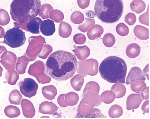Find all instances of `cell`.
Returning <instances> with one entry per match:
<instances>
[{
	"mask_svg": "<svg viewBox=\"0 0 150 119\" xmlns=\"http://www.w3.org/2000/svg\"><path fill=\"white\" fill-rule=\"evenodd\" d=\"M78 61L72 53L59 50L52 53L45 64L48 75L58 81L68 80L77 70Z\"/></svg>",
	"mask_w": 150,
	"mask_h": 119,
	"instance_id": "1",
	"label": "cell"
},
{
	"mask_svg": "<svg viewBox=\"0 0 150 119\" xmlns=\"http://www.w3.org/2000/svg\"><path fill=\"white\" fill-rule=\"evenodd\" d=\"M127 70L125 61L115 56L106 57L99 68V72L103 79L109 83L115 84L125 83Z\"/></svg>",
	"mask_w": 150,
	"mask_h": 119,
	"instance_id": "2",
	"label": "cell"
},
{
	"mask_svg": "<svg viewBox=\"0 0 150 119\" xmlns=\"http://www.w3.org/2000/svg\"><path fill=\"white\" fill-rule=\"evenodd\" d=\"M41 6L40 0H13L10 6V14L14 21L22 24L36 17Z\"/></svg>",
	"mask_w": 150,
	"mask_h": 119,
	"instance_id": "3",
	"label": "cell"
},
{
	"mask_svg": "<svg viewBox=\"0 0 150 119\" xmlns=\"http://www.w3.org/2000/svg\"><path fill=\"white\" fill-rule=\"evenodd\" d=\"M95 14L103 22L112 24L117 22L122 16V0H96L94 6Z\"/></svg>",
	"mask_w": 150,
	"mask_h": 119,
	"instance_id": "4",
	"label": "cell"
},
{
	"mask_svg": "<svg viewBox=\"0 0 150 119\" xmlns=\"http://www.w3.org/2000/svg\"><path fill=\"white\" fill-rule=\"evenodd\" d=\"M3 43L13 48L22 46L26 41L25 33L18 28L14 27L5 33Z\"/></svg>",
	"mask_w": 150,
	"mask_h": 119,
	"instance_id": "5",
	"label": "cell"
},
{
	"mask_svg": "<svg viewBox=\"0 0 150 119\" xmlns=\"http://www.w3.org/2000/svg\"><path fill=\"white\" fill-rule=\"evenodd\" d=\"M20 91L25 97L31 98L36 95L39 86L31 78H25L19 82Z\"/></svg>",
	"mask_w": 150,
	"mask_h": 119,
	"instance_id": "6",
	"label": "cell"
},
{
	"mask_svg": "<svg viewBox=\"0 0 150 119\" xmlns=\"http://www.w3.org/2000/svg\"><path fill=\"white\" fill-rule=\"evenodd\" d=\"M146 80L145 76L140 68L134 67H132L129 72L126 78V84L127 85H129L136 80L145 81Z\"/></svg>",
	"mask_w": 150,
	"mask_h": 119,
	"instance_id": "7",
	"label": "cell"
},
{
	"mask_svg": "<svg viewBox=\"0 0 150 119\" xmlns=\"http://www.w3.org/2000/svg\"><path fill=\"white\" fill-rule=\"evenodd\" d=\"M143 100L141 93H132L129 95L127 99V110H134L138 108Z\"/></svg>",
	"mask_w": 150,
	"mask_h": 119,
	"instance_id": "8",
	"label": "cell"
},
{
	"mask_svg": "<svg viewBox=\"0 0 150 119\" xmlns=\"http://www.w3.org/2000/svg\"><path fill=\"white\" fill-rule=\"evenodd\" d=\"M40 31L45 36H52L56 31L55 25L52 20L47 19L42 21L40 25Z\"/></svg>",
	"mask_w": 150,
	"mask_h": 119,
	"instance_id": "9",
	"label": "cell"
},
{
	"mask_svg": "<svg viewBox=\"0 0 150 119\" xmlns=\"http://www.w3.org/2000/svg\"><path fill=\"white\" fill-rule=\"evenodd\" d=\"M42 20L40 17H36L28 22L27 28L28 31L32 34H40V25Z\"/></svg>",
	"mask_w": 150,
	"mask_h": 119,
	"instance_id": "10",
	"label": "cell"
},
{
	"mask_svg": "<svg viewBox=\"0 0 150 119\" xmlns=\"http://www.w3.org/2000/svg\"><path fill=\"white\" fill-rule=\"evenodd\" d=\"M134 33L135 36L139 40H146L149 38L148 29L141 25H136L134 29Z\"/></svg>",
	"mask_w": 150,
	"mask_h": 119,
	"instance_id": "11",
	"label": "cell"
},
{
	"mask_svg": "<svg viewBox=\"0 0 150 119\" xmlns=\"http://www.w3.org/2000/svg\"><path fill=\"white\" fill-rule=\"evenodd\" d=\"M103 28L100 25H94L89 30L87 34L89 38L93 40L100 38L103 33Z\"/></svg>",
	"mask_w": 150,
	"mask_h": 119,
	"instance_id": "12",
	"label": "cell"
},
{
	"mask_svg": "<svg viewBox=\"0 0 150 119\" xmlns=\"http://www.w3.org/2000/svg\"><path fill=\"white\" fill-rule=\"evenodd\" d=\"M141 50V48L138 44H131L127 47L126 54L130 59H134L138 56L140 53Z\"/></svg>",
	"mask_w": 150,
	"mask_h": 119,
	"instance_id": "13",
	"label": "cell"
},
{
	"mask_svg": "<svg viewBox=\"0 0 150 119\" xmlns=\"http://www.w3.org/2000/svg\"><path fill=\"white\" fill-rule=\"evenodd\" d=\"M130 6L131 11L137 14L143 12L146 8V4L142 0H134Z\"/></svg>",
	"mask_w": 150,
	"mask_h": 119,
	"instance_id": "14",
	"label": "cell"
},
{
	"mask_svg": "<svg viewBox=\"0 0 150 119\" xmlns=\"http://www.w3.org/2000/svg\"><path fill=\"white\" fill-rule=\"evenodd\" d=\"M111 90L115 93L117 98L123 97L126 92L125 86L122 83H116L113 85L111 88Z\"/></svg>",
	"mask_w": 150,
	"mask_h": 119,
	"instance_id": "15",
	"label": "cell"
},
{
	"mask_svg": "<svg viewBox=\"0 0 150 119\" xmlns=\"http://www.w3.org/2000/svg\"><path fill=\"white\" fill-rule=\"evenodd\" d=\"M131 84L132 90L134 92L138 93H141L146 88V83L143 80H136L132 83Z\"/></svg>",
	"mask_w": 150,
	"mask_h": 119,
	"instance_id": "16",
	"label": "cell"
},
{
	"mask_svg": "<svg viewBox=\"0 0 150 119\" xmlns=\"http://www.w3.org/2000/svg\"><path fill=\"white\" fill-rule=\"evenodd\" d=\"M100 98L103 102L108 104L113 102L116 98V96L112 91H106L101 93Z\"/></svg>",
	"mask_w": 150,
	"mask_h": 119,
	"instance_id": "17",
	"label": "cell"
},
{
	"mask_svg": "<svg viewBox=\"0 0 150 119\" xmlns=\"http://www.w3.org/2000/svg\"><path fill=\"white\" fill-rule=\"evenodd\" d=\"M123 114V108L120 106L114 105L112 106L108 111V115L111 118H118Z\"/></svg>",
	"mask_w": 150,
	"mask_h": 119,
	"instance_id": "18",
	"label": "cell"
},
{
	"mask_svg": "<svg viewBox=\"0 0 150 119\" xmlns=\"http://www.w3.org/2000/svg\"><path fill=\"white\" fill-rule=\"evenodd\" d=\"M103 44L107 47H110L113 46L115 42V38L114 35L110 33L106 34L103 38Z\"/></svg>",
	"mask_w": 150,
	"mask_h": 119,
	"instance_id": "19",
	"label": "cell"
},
{
	"mask_svg": "<svg viewBox=\"0 0 150 119\" xmlns=\"http://www.w3.org/2000/svg\"><path fill=\"white\" fill-rule=\"evenodd\" d=\"M16 90L13 91L10 93L9 100V102L12 104L18 105L20 104V100L22 98V96L20 95L19 92L16 93Z\"/></svg>",
	"mask_w": 150,
	"mask_h": 119,
	"instance_id": "20",
	"label": "cell"
},
{
	"mask_svg": "<svg viewBox=\"0 0 150 119\" xmlns=\"http://www.w3.org/2000/svg\"><path fill=\"white\" fill-rule=\"evenodd\" d=\"M116 31L117 34L121 36H125L129 34L128 27L123 23L119 24L116 27Z\"/></svg>",
	"mask_w": 150,
	"mask_h": 119,
	"instance_id": "21",
	"label": "cell"
},
{
	"mask_svg": "<svg viewBox=\"0 0 150 119\" xmlns=\"http://www.w3.org/2000/svg\"><path fill=\"white\" fill-rule=\"evenodd\" d=\"M78 56L79 59H83L88 56L90 55V50L86 46L78 47Z\"/></svg>",
	"mask_w": 150,
	"mask_h": 119,
	"instance_id": "22",
	"label": "cell"
},
{
	"mask_svg": "<svg viewBox=\"0 0 150 119\" xmlns=\"http://www.w3.org/2000/svg\"><path fill=\"white\" fill-rule=\"evenodd\" d=\"M19 108L14 106H8L5 109V113L9 118H14L17 116L15 114L17 113L16 111L19 110Z\"/></svg>",
	"mask_w": 150,
	"mask_h": 119,
	"instance_id": "23",
	"label": "cell"
},
{
	"mask_svg": "<svg viewBox=\"0 0 150 119\" xmlns=\"http://www.w3.org/2000/svg\"><path fill=\"white\" fill-rule=\"evenodd\" d=\"M137 20L136 15L132 13H129L126 15L125 18V21L126 23L129 25L132 26L135 23Z\"/></svg>",
	"mask_w": 150,
	"mask_h": 119,
	"instance_id": "24",
	"label": "cell"
},
{
	"mask_svg": "<svg viewBox=\"0 0 150 119\" xmlns=\"http://www.w3.org/2000/svg\"><path fill=\"white\" fill-rule=\"evenodd\" d=\"M139 21L140 23L149 26L148 8L146 12L140 16L139 17Z\"/></svg>",
	"mask_w": 150,
	"mask_h": 119,
	"instance_id": "25",
	"label": "cell"
},
{
	"mask_svg": "<svg viewBox=\"0 0 150 119\" xmlns=\"http://www.w3.org/2000/svg\"><path fill=\"white\" fill-rule=\"evenodd\" d=\"M90 0H78L79 6L81 8L85 9L90 4Z\"/></svg>",
	"mask_w": 150,
	"mask_h": 119,
	"instance_id": "26",
	"label": "cell"
},
{
	"mask_svg": "<svg viewBox=\"0 0 150 119\" xmlns=\"http://www.w3.org/2000/svg\"><path fill=\"white\" fill-rule=\"evenodd\" d=\"M149 87H147L141 93L142 97L144 100H147L149 98Z\"/></svg>",
	"mask_w": 150,
	"mask_h": 119,
	"instance_id": "27",
	"label": "cell"
},
{
	"mask_svg": "<svg viewBox=\"0 0 150 119\" xmlns=\"http://www.w3.org/2000/svg\"><path fill=\"white\" fill-rule=\"evenodd\" d=\"M149 101H145L142 106V110L144 112L146 113H149Z\"/></svg>",
	"mask_w": 150,
	"mask_h": 119,
	"instance_id": "28",
	"label": "cell"
},
{
	"mask_svg": "<svg viewBox=\"0 0 150 119\" xmlns=\"http://www.w3.org/2000/svg\"><path fill=\"white\" fill-rule=\"evenodd\" d=\"M143 72L144 75L146 76L147 80H149V64H147L145 67L144 68Z\"/></svg>",
	"mask_w": 150,
	"mask_h": 119,
	"instance_id": "29",
	"label": "cell"
}]
</instances>
